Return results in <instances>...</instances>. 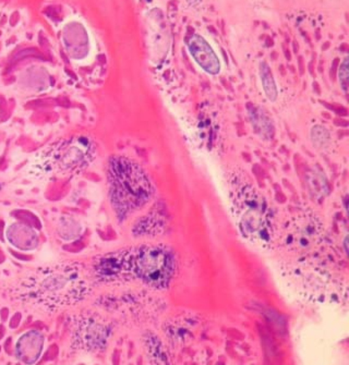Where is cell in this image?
Wrapping results in <instances>:
<instances>
[{
    "mask_svg": "<svg viewBox=\"0 0 349 365\" xmlns=\"http://www.w3.org/2000/svg\"><path fill=\"white\" fill-rule=\"evenodd\" d=\"M109 200L120 219H125L151 200L154 188L138 163L124 156L110 158L107 168Z\"/></svg>",
    "mask_w": 349,
    "mask_h": 365,
    "instance_id": "1",
    "label": "cell"
},
{
    "mask_svg": "<svg viewBox=\"0 0 349 365\" xmlns=\"http://www.w3.org/2000/svg\"><path fill=\"white\" fill-rule=\"evenodd\" d=\"M131 269L149 287L166 289L174 274L176 260L173 250L162 245H143L130 249Z\"/></svg>",
    "mask_w": 349,
    "mask_h": 365,
    "instance_id": "2",
    "label": "cell"
},
{
    "mask_svg": "<svg viewBox=\"0 0 349 365\" xmlns=\"http://www.w3.org/2000/svg\"><path fill=\"white\" fill-rule=\"evenodd\" d=\"M111 332L110 324L101 316L90 315L82 318L77 330L80 347L87 351L104 347Z\"/></svg>",
    "mask_w": 349,
    "mask_h": 365,
    "instance_id": "3",
    "label": "cell"
},
{
    "mask_svg": "<svg viewBox=\"0 0 349 365\" xmlns=\"http://www.w3.org/2000/svg\"><path fill=\"white\" fill-rule=\"evenodd\" d=\"M95 268L104 279H118L121 274L132 272L130 249L105 255L97 261Z\"/></svg>",
    "mask_w": 349,
    "mask_h": 365,
    "instance_id": "4",
    "label": "cell"
},
{
    "mask_svg": "<svg viewBox=\"0 0 349 365\" xmlns=\"http://www.w3.org/2000/svg\"><path fill=\"white\" fill-rule=\"evenodd\" d=\"M340 62V59L338 58H336L333 59V62H332V65H331V70H330V73H329V76H330V78H331V81H335L336 79V74H337V68L338 66V63Z\"/></svg>",
    "mask_w": 349,
    "mask_h": 365,
    "instance_id": "5",
    "label": "cell"
},
{
    "mask_svg": "<svg viewBox=\"0 0 349 365\" xmlns=\"http://www.w3.org/2000/svg\"><path fill=\"white\" fill-rule=\"evenodd\" d=\"M298 67H299V71L300 76H302L305 72V68H304V59L303 56H300L298 57Z\"/></svg>",
    "mask_w": 349,
    "mask_h": 365,
    "instance_id": "6",
    "label": "cell"
},
{
    "mask_svg": "<svg viewBox=\"0 0 349 365\" xmlns=\"http://www.w3.org/2000/svg\"><path fill=\"white\" fill-rule=\"evenodd\" d=\"M315 58L314 56H313V59L312 61L309 63L308 65V69H309V72H310V75H314V61H315Z\"/></svg>",
    "mask_w": 349,
    "mask_h": 365,
    "instance_id": "7",
    "label": "cell"
},
{
    "mask_svg": "<svg viewBox=\"0 0 349 365\" xmlns=\"http://www.w3.org/2000/svg\"><path fill=\"white\" fill-rule=\"evenodd\" d=\"M313 88H314V90L315 91V92L318 94H321V88L320 86H319L318 83L316 81H314L313 83Z\"/></svg>",
    "mask_w": 349,
    "mask_h": 365,
    "instance_id": "8",
    "label": "cell"
},
{
    "mask_svg": "<svg viewBox=\"0 0 349 365\" xmlns=\"http://www.w3.org/2000/svg\"><path fill=\"white\" fill-rule=\"evenodd\" d=\"M293 51L295 53H297L298 51H299V45L298 44L297 41L296 40H294L293 42Z\"/></svg>",
    "mask_w": 349,
    "mask_h": 365,
    "instance_id": "9",
    "label": "cell"
},
{
    "mask_svg": "<svg viewBox=\"0 0 349 365\" xmlns=\"http://www.w3.org/2000/svg\"><path fill=\"white\" fill-rule=\"evenodd\" d=\"M335 124L336 125H339V126H346L348 124L347 122L342 120H340V119H336V120H335Z\"/></svg>",
    "mask_w": 349,
    "mask_h": 365,
    "instance_id": "10",
    "label": "cell"
},
{
    "mask_svg": "<svg viewBox=\"0 0 349 365\" xmlns=\"http://www.w3.org/2000/svg\"><path fill=\"white\" fill-rule=\"evenodd\" d=\"M266 44L269 46V47H271L274 45V40L271 38L270 36H267V38H266Z\"/></svg>",
    "mask_w": 349,
    "mask_h": 365,
    "instance_id": "11",
    "label": "cell"
},
{
    "mask_svg": "<svg viewBox=\"0 0 349 365\" xmlns=\"http://www.w3.org/2000/svg\"><path fill=\"white\" fill-rule=\"evenodd\" d=\"M284 54H285V57H286L287 60H289V61L291 60V52H290L289 49L286 48V49L284 50Z\"/></svg>",
    "mask_w": 349,
    "mask_h": 365,
    "instance_id": "12",
    "label": "cell"
},
{
    "mask_svg": "<svg viewBox=\"0 0 349 365\" xmlns=\"http://www.w3.org/2000/svg\"><path fill=\"white\" fill-rule=\"evenodd\" d=\"M329 46H330V42L329 41L325 42V43L322 45V47H321V50H322L323 51H326V50L328 49V48H329Z\"/></svg>",
    "mask_w": 349,
    "mask_h": 365,
    "instance_id": "13",
    "label": "cell"
},
{
    "mask_svg": "<svg viewBox=\"0 0 349 365\" xmlns=\"http://www.w3.org/2000/svg\"><path fill=\"white\" fill-rule=\"evenodd\" d=\"M315 38L317 40H319L321 39V30L320 28H317L315 30Z\"/></svg>",
    "mask_w": 349,
    "mask_h": 365,
    "instance_id": "14",
    "label": "cell"
},
{
    "mask_svg": "<svg viewBox=\"0 0 349 365\" xmlns=\"http://www.w3.org/2000/svg\"><path fill=\"white\" fill-rule=\"evenodd\" d=\"M348 48V45L347 43L342 44L341 46H340V51H344V52L346 51H347Z\"/></svg>",
    "mask_w": 349,
    "mask_h": 365,
    "instance_id": "15",
    "label": "cell"
},
{
    "mask_svg": "<svg viewBox=\"0 0 349 365\" xmlns=\"http://www.w3.org/2000/svg\"><path fill=\"white\" fill-rule=\"evenodd\" d=\"M279 71H280V73L282 74V76H284L286 75V70H285V68L283 65H280V68H279Z\"/></svg>",
    "mask_w": 349,
    "mask_h": 365,
    "instance_id": "16",
    "label": "cell"
},
{
    "mask_svg": "<svg viewBox=\"0 0 349 365\" xmlns=\"http://www.w3.org/2000/svg\"><path fill=\"white\" fill-rule=\"evenodd\" d=\"M271 58H272V59H273V60H276L278 58V53L276 51H273L272 54H271Z\"/></svg>",
    "mask_w": 349,
    "mask_h": 365,
    "instance_id": "17",
    "label": "cell"
},
{
    "mask_svg": "<svg viewBox=\"0 0 349 365\" xmlns=\"http://www.w3.org/2000/svg\"><path fill=\"white\" fill-rule=\"evenodd\" d=\"M222 53H223V55H225V59H226V63H228V58H227V56H226V53L225 51V50H223V49H222Z\"/></svg>",
    "mask_w": 349,
    "mask_h": 365,
    "instance_id": "18",
    "label": "cell"
},
{
    "mask_svg": "<svg viewBox=\"0 0 349 365\" xmlns=\"http://www.w3.org/2000/svg\"><path fill=\"white\" fill-rule=\"evenodd\" d=\"M286 42H289L290 41V38H288V36H287V34H286Z\"/></svg>",
    "mask_w": 349,
    "mask_h": 365,
    "instance_id": "19",
    "label": "cell"
}]
</instances>
